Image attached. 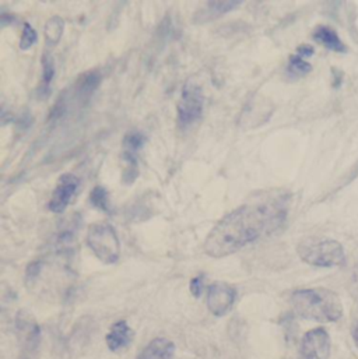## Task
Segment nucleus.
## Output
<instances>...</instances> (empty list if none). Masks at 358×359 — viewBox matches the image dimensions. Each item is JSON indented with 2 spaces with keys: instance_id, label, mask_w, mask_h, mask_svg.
Masks as SVG:
<instances>
[{
  "instance_id": "obj_1",
  "label": "nucleus",
  "mask_w": 358,
  "mask_h": 359,
  "mask_svg": "<svg viewBox=\"0 0 358 359\" xmlns=\"http://www.w3.org/2000/svg\"><path fill=\"white\" fill-rule=\"evenodd\" d=\"M290 194L281 190L259 191L246 203L223 217L208 232L203 250L221 259L255 241L277 232L287 221Z\"/></svg>"
},
{
  "instance_id": "obj_2",
  "label": "nucleus",
  "mask_w": 358,
  "mask_h": 359,
  "mask_svg": "<svg viewBox=\"0 0 358 359\" xmlns=\"http://www.w3.org/2000/svg\"><path fill=\"white\" fill-rule=\"evenodd\" d=\"M294 312L307 320L331 323L343 316V305L339 297L325 288H308L294 291L291 295Z\"/></svg>"
},
{
  "instance_id": "obj_3",
  "label": "nucleus",
  "mask_w": 358,
  "mask_h": 359,
  "mask_svg": "<svg viewBox=\"0 0 358 359\" xmlns=\"http://www.w3.org/2000/svg\"><path fill=\"white\" fill-rule=\"evenodd\" d=\"M298 256L303 262L314 267L331 269L346 263V253L343 246L328 238H308L300 242L297 248Z\"/></svg>"
},
{
  "instance_id": "obj_4",
  "label": "nucleus",
  "mask_w": 358,
  "mask_h": 359,
  "mask_svg": "<svg viewBox=\"0 0 358 359\" xmlns=\"http://www.w3.org/2000/svg\"><path fill=\"white\" fill-rule=\"evenodd\" d=\"M87 245L98 260L105 264H114L121 257V242L115 228L107 222L90 225Z\"/></svg>"
},
{
  "instance_id": "obj_5",
  "label": "nucleus",
  "mask_w": 358,
  "mask_h": 359,
  "mask_svg": "<svg viewBox=\"0 0 358 359\" xmlns=\"http://www.w3.org/2000/svg\"><path fill=\"white\" fill-rule=\"evenodd\" d=\"M203 107H204V98H203L201 88L196 83L187 81L182 88V94H180V100L177 108L179 126L185 129L196 123L201 118Z\"/></svg>"
},
{
  "instance_id": "obj_6",
  "label": "nucleus",
  "mask_w": 358,
  "mask_h": 359,
  "mask_svg": "<svg viewBox=\"0 0 358 359\" xmlns=\"http://www.w3.org/2000/svg\"><path fill=\"white\" fill-rule=\"evenodd\" d=\"M237 299V291L232 285L217 281L207 290V308L216 318H223L231 312Z\"/></svg>"
},
{
  "instance_id": "obj_7",
  "label": "nucleus",
  "mask_w": 358,
  "mask_h": 359,
  "mask_svg": "<svg viewBox=\"0 0 358 359\" xmlns=\"http://www.w3.org/2000/svg\"><path fill=\"white\" fill-rule=\"evenodd\" d=\"M331 344L329 333L325 329H312L301 340L300 359H329Z\"/></svg>"
},
{
  "instance_id": "obj_8",
  "label": "nucleus",
  "mask_w": 358,
  "mask_h": 359,
  "mask_svg": "<svg viewBox=\"0 0 358 359\" xmlns=\"http://www.w3.org/2000/svg\"><path fill=\"white\" fill-rule=\"evenodd\" d=\"M77 189H79V178L73 174H63L58 180V184L49 200L48 208L56 214L63 212L70 204L72 198L74 197Z\"/></svg>"
},
{
  "instance_id": "obj_9",
  "label": "nucleus",
  "mask_w": 358,
  "mask_h": 359,
  "mask_svg": "<svg viewBox=\"0 0 358 359\" xmlns=\"http://www.w3.org/2000/svg\"><path fill=\"white\" fill-rule=\"evenodd\" d=\"M17 333L22 337V346L25 353H35L41 343V329L29 313L21 311L15 318Z\"/></svg>"
},
{
  "instance_id": "obj_10",
  "label": "nucleus",
  "mask_w": 358,
  "mask_h": 359,
  "mask_svg": "<svg viewBox=\"0 0 358 359\" xmlns=\"http://www.w3.org/2000/svg\"><path fill=\"white\" fill-rule=\"evenodd\" d=\"M133 339H135V332L128 325V322L118 320L111 326V329L105 337V343H107V347L110 351L119 353V351L131 347Z\"/></svg>"
},
{
  "instance_id": "obj_11",
  "label": "nucleus",
  "mask_w": 358,
  "mask_h": 359,
  "mask_svg": "<svg viewBox=\"0 0 358 359\" xmlns=\"http://www.w3.org/2000/svg\"><path fill=\"white\" fill-rule=\"evenodd\" d=\"M272 115V109L269 108V104L266 100H262L260 97H256L255 100L249 101L245 109L241 114L239 123L242 126H260L263 125Z\"/></svg>"
},
{
  "instance_id": "obj_12",
  "label": "nucleus",
  "mask_w": 358,
  "mask_h": 359,
  "mask_svg": "<svg viewBox=\"0 0 358 359\" xmlns=\"http://www.w3.org/2000/svg\"><path fill=\"white\" fill-rule=\"evenodd\" d=\"M241 4V1H235V0H227V1H207L204 6H201L194 17H193V22L196 24H204V22H210L213 20H217L218 17L227 14L228 11L237 8Z\"/></svg>"
},
{
  "instance_id": "obj_13",
  "label": "nucleus",
  "mask_w": 358,
  "mask_h": 359,
  "mask_svg": "<svg viewBox=\"0 0 358 359\" xmlns=\"http://www.w3.org/2000/svg\"><path fill=\"white\" fill-rule=\"evenodd\" d=\"M312 38L324 45L326 49L338 52V53H346L347 52V46L346 43L340 39L339 34L328 25H318L312 34Z\"/></svg>"
},
{
  "instance_id": "obj_14",
  "label": "nucleus",
  "mask_w": 358,
  "mask_h": 359,
  "mask_svg": "<svg viewBox=\"0 0 358 359\" xmlns=\"http://www.w3.org/2000/svg\"><path fill=\"white\" fill-rule=\"evenodd\" d=\"M175 344L168 339H154L143 348L138 359H174Z\"/></svg>"
},
{
  "instance_id": "obj_15",
  "label": "nucleus",
  "mask_w": 358,
  "mask_h": 359,
  "mask_svg": "<svg viewBox=\"0 0 358 359\" xmlns=\"http://www.w3.org/2000/svg\"><path fill=\"white\" fill-rule=\"evenodd\" d=\"M101 73L98 70H91L81 74L76 81V95L80 100H87L101 84Z\"/></svg>"
},
{
  "instance_id": "obj_16",
  "label": "nucleus",
  "mask_w": 358,
  "mask_h": 359,
  "mask_svg": "<svg viewBox=\"0 0 358 359\" xmlns=\"http://www.w3.org/2000/svg\"><path fill=\"white\" fill-rule=\"evenodd\" d=\"M65 31V21L60 15H52L45 27H44V34H45V41L48 46H53L59 43L62 35Z\"/></svg>"
},
{
  "instance_id": "obj_17",
  "label": "nucleus",
  "mask_w": 358,
  "mask_h": 359,
  "mask_svg": "<svg viewBox=\"0 0 358 359\" xmlns=\"http://www.w3.org/2000/svg\"><path fill=\"white\" fill-rule=\"evenodd\" d=\"M55 77V62L51 53H44L42 56V79L41 84L38 87V93L45 95V93H49V86Z\"/></svg>"
},
{
  "instance_id": "obj_18",
  "label": "nucleus",
  "mask_w": 358,
  "mask_h": 359,
  "mask_svg": "<svg viewBox=\"0 0 358 359\" xmlns=\"http://www.w3.org/2000/svg\"><path fill=\"white\" fill-rule=\"evenodd\" d=\"M312 70L311 63H308L304 57L298 55H291L289 59V66H287V73L291 79H300L307 74H310Z\"/></svg>"
},
{
  "instance_id": "obj_19",
  "label": "nucleus",
  "mask_w": 358,
  "mask_h": 359,
  "mask_svg": "<svg viewBox=\"0 0 358 359\" xmlns=\"http://www.w3.org/2000/svg\"><path fill=\"white\" fill-rule=\"evenodd\" d=\"M90 203L94 208L102 211V212H110L111 211V204H110V194L108 190L104 186H95L91 193H90Z\"/></svg>"
},
{
  "instance_id": "obj_20",
  "label": "nucleus",
  "mask_w": 358,
  "mask_h": 359,
  "mask_svg": "<svg viewBox=\"0 0 358 359\" xmlns=\"http://www.w3.org/2000/svg\"><path fill=\"white\" fill-rule=\"evenodd\" d=\"M124 161L126 163V167L124 170L122 180L126 184H132L139 177V164H138L136 154L125 151L124 153Z\"/></svg>"
},
{
  "instance_id": "obj_21",
  "label": "nucleus",
  "mask_w": 358,
  "mask_h": 359,
  "mask_svg": "<svg viewBox=\"0 0 358 359\" xmlns=\"http://www.w3.org/2000/svg\"><path fill=\"white\" fill-rule=\"evenodd\" d=\"M145 144H146V136L138 130H132L126 133V136L124 137L125 151L136 154Z\"/></svg>"
},
{
  "instance_id": "obj_22",
  "label": "nucleus",
  "mask_w": 358,
  "mask_h": 359,
  "mask_svg": "<svg viewBox=\"0 0 358 359\" xmlns=\"http://www.w3.org/2000/svg\"><path fill=\"white\" fill-rule=\"evenodd\" d=\"M37 31L31 27L29 22H24V28H22V34H21V39H20V48L22 50L29 49L35 42H37Z\"/></svg>"
},
{
  "instance_id": "obj_23",
  "label": "nucleus",
  "mask_w": 358,
  "mask_h": 359,
  "mask_svg": "<svg viewBox=\"0 0 358 359\" xmlns=\"http://www.w3.org/2000/svg\"><path fill=\"white\" fill-rule=\"evenodd\" d=\"M41 271H42V262L41 260L31 262L25 269V283H27V285L34 284L37 281V278L39 277Z\"/></svg>"
},
{
  "instance_id": "obj_24",
  "label": "nucleus",
  "mask_w": 358,
  "mask_h": 359,
  "mask_svg": "<svg viewBox=\"0 0 358 359\" xmlns=\"http://www.w3.org/2000/svg\"><path fill=\"white\" fill-rule=\"evenodd\" d=\"M204 280H206L204 274H200V276H196L194 278H192L190 283H189V291H190V294H192L196 299L203 295V291H204Z\"/></svg>"
},
{
  "instance_id": "obj_25",
  "label": "nucleus",
  "mask_w": 358,
  "mask_h": 359,
  "mask_svg": "<svg viewBox=\"0 0 358 359\" xmlns=\"http://www.w3.org/2000/svg\"><path fill=\"white\" fill-rule=\"evenodd\" d=\"M315 53V49H314V46H311V45H300L298 48H297V55L298 56H301V57H311L312 55Z\"/></svg>"
},
{
  "instance_id": "obj_26",
  "label": "nucleus",
  "mask_w": 358,
  "mask_h": 359,
  "mask_svg": "<svg viewBox=\"0 0 358 359\" xmlns=\"http://www.w3.org/2000/svg\"><path fill=\"white\" fill-rule=\"evenodd\" d=\"M350 290H352V295L354 297V299L358 302V264L356 266L353 274H352V287H350Z\"/></svg>"
},
{
  "instance_id": "obj_27",
  "label": "nucleus",
  "mask_w": 358,
  "mask_h": 359,
  "mask_svg": "<svg viewBox=\"0 0 358 359\" xmlns=\"http://www.w3.org/2000/svg\"><path fill=\"white\" fill-rule=\"evenodd\" d=\"M343 84V73L339 70H333V86L335 88H339Z\"/></svg>"
},
{
  "instance_id": "obj_28",
  "label": "nucleus",
  "mask_w": 358,
  "mask_h": 359,
  "mask_svg": "<svg viewBox=\"0 0 358 359\" xmlns=\"http://www.w3.org/2000/svg\"><path fill=\"white\" fill-rule=\"evenodd\" d=\"M14 20L13 15H7V13H1L0 15V22H1V27H6L8 24H11V21Z\"/></svg>"
},
{
  "instance_id": "obj_29",
  "label": "nucleus",
  "mask_w": 358,
  "mask_h": 359,
  "mask_svg": "<svg viewBox=\"0 0 358 359\" xmlns=\"http://www.w3.org/2000/svg\"><path fill=\"white\" fill-rule=\"evenodd\" d=\"M353 339H354V343H356V346L358 347V323L354 326V329H353Z\"/></svg>"
},
{
  "instance_id": "obj_30",
  "label": "nucleus",
  "mask_w": 358,
  "mask_h": 359,
  "mask_svg": "<svg viewBox=\"0 0 358 359\" xmlns=\"http://www.w3.org/2000/svg\"><path fill=\"white\" fill-rule=\"evenodd\" d=\"M22 359H29V358H28V357H24V358H22Z\"/></svg>"
}]
</instances>
